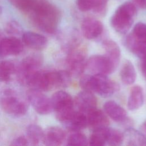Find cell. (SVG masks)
<instances>
[{
    "label": "cell",
    "instance_id": "16",
    "mask_svg": "<svg viewBox=\"0 0 146 146\" xmlns=\"http://www.w3.org/2000/svg\"><path fill=\"white\" fill-rule=\"evenodd\" d=\"M104 112L112 120L118 123H124L128 119L124 108L113 100L106 102L103 106Z\"/></svg>",
    "mask_w": 146,
    "mask_h": 146
},
{
    "label": "cell",
    "instance_id": "21",
    "mask_svg": "<svg viewBox=\"0 0 146 146\" xmlns=\"http://www.w3.org/2000/svg\"><path fill=\"white\" fill-rule=\"evenodd\" d=\"M121 82L125 85H131L136 80V72L132 63L126 60L123 63L120 72Z\"/></svg>",
    "mask_w": 146,
    "mask_h": 146
},
{
    "label": "cell",
    "instance_id": "34",
    "mask_svg": "<svg viewBox=\"0 0 146 146\" xmlns=\"http://www.w3.org/2000/svg\"><path fill=\"white\" fill-rule=\"evenodd\" d=\"M141 132H142L144 135H146V120L141 124L140 127Z\"/></svg>",
    "mask_w": 146,
    "mask_h": 146
},
{
    "label": "cell",
    "instance_id": "4",
    "mask_svg": "<svg viewBox=\"0 0 146 146\" xmlns=\"http://www.w3.org/2000/svg\"><path fill=\"white\" fill-rule=\"evenodd\" d=\"M43 58L38 54H31L25 58L17 67L16 72L19 82L28 86L33 75L39 70Z\"/></svg>",
    "mask_w": 146,
    "mask_h": 146
},
{
    "label": "cell",
    "instance_id": "35",
    "mask_svg": "<svg viewBox=\"0 0 146 146\" xmlns=\"http://www.w3.org/2000/svg\"><path fill=\"white\" fill-rule=\"evenodd\" d=\"M2 37H3V36L1 34H0V58H3L2 54V51H1V40H2Z\"/></svg>",
    "mask_w": 146,
    "mask_h": 146
},
{
    "label": "cell",
    "instance_id": "11",
    "mask_svg": "<svg viewBox=\"0 0 146 146\" xmlns=\"http://www.w3.org/2000/svg\"><path fill=\"white\" fill-rule=\"evenodd\" d=\"M103 31L102 23L94 18L84 19L81 24L82 34L87 39H94L99 36Z\"/></svg>",
    "mask_w": 146,
    "mask_h": 146
},
{
    "label": "cell",
    "instance_id": "12",
    "mask_svg": "<svg viewBox=\"0 0 146 146\" xmlns=\"http://www.w3.org/2000/svg\"><path fill=\"white\" fill-rule=\"evenodd\" d=\"M63 126L71 132H78L87 127L86 115L79 111H74L61 122Z\"/></svg>",
    "mask_w": 146,
    "mask_h": 146
},
{
    "label": "cell",
    "instance_id": "15",
    "mask_svg": "<svg viewBox=\"0 0 146 146\" xmlns=\"http://www.w3.org/2000/svg\"><path fill=\"white\" fill-rule=\"evenodd\" d=\"M23 50L22 42L14 36H3L1 40V51L3 57L20 54Z\"/></svg>",
    "mask_w": 146,
    "mask_h": 146
},
{
    "label": "cell",
    "instance_id": "32",
    "mask_svg": "<svg viewBox=\"0 0 146 146\" xmlns=\"http://www.w3.org/2000/svg\"><path fill=\"white\" fill-rule=\"evenodd\" d=\"M141 59L140 63V68L143 76L146 80V55L143 56Z\"/></svg>",
    "mask_w": 146,
    "mask_h": 146
},
{
    "label": "cell",
    "instance_id": "27",
    "mask_svg": "<svg viewBox=\"0 0 146 146\" xmlns=\"http://www.w3.org/2000/svg\"><path fill=\"white\" fill-rule=\"evenodd\" d=\"M68 145H87L88 139L85 135L78 132H73L67 139Z\"/></svg>",
    "mask_w": 146,
    "mask_h": 146
},
{
    "label": "cell",
    "instance_id": "8",
    "mask_svg": "<svg viewBox=\"0 0 146 146\" xmlns=\"http://www.w3.org/2000/svg\"><path fill=\"white\" fill-rule=\"evenodd\" d=\"M27 99L34 109L40 115H47L53 111L51 99L41 91L31 88L27 93Z\"/></svg>",
    "mask_w": 146,
    "mask_h": 146
},
{
    "label": "cell",
    "instance_id": "22",
    "mask_svg": "<svg viewBox=\"0 0 146 146\" xmlns=\"http://www.w3.org/2000/svg\"><path fill=\"white\" fill-rule=\"evenodd\" d=\"M26 135L29 143L31 145H36L42 140L43 130L38 125L30 124L27 127Z\"/></svg>",
    "mask_w": 146,
    "mask_h": 146
},
{
    "label": "cell",
    "instance_id": "24",
    "mask_svg": "<svg viewBox=\"0 0 146 146\" xmlns=\"http://www.w3.org/2000/svg\"><path fill=\"white\" fill-rule=\"evenodd\" d=\"M107 127L92 131V133L88 139V145L94 146H103L106 145V129Z\"/></svg>",
    "mask_w": 146,
    "mask_h": 146
},
{
    "label": "cell",
    "instance_id": "28",
    "mask_svg": "<svg viewBox=\"0 0 146 146\" xmlns=\"http://www.w3.org/2000/svg\"><path fill=\"white\" fill-rule=\"evenodd\" d=\"M76 4L79 9L82 11H87L94 9L96 1L95 0H76Z\"/></svg>",
    "mask_w": 146,
    "mask_h": 146
},
{
    "label": "cell",
    "instance_id": "6",
    "mask_svg": "<svg viewBox=\"0 0 146 146\" xmlns=\"http://www.w3.org/2000/svg\"><path fill=\"white\" fill-rule=\"evenodd\" d=\"M87 60V50L81 44L68 51L66 63L71 76L79 77L83 73Z\"/></svg>",
    "mask_w": 146,
    "mask_h": 146
},
{
    "label": "cell",
    "instance_id": "2",
    "mask_svg": "<svg viewBox=\"0 0 146 146\" xmlns=\"http://www.w3.org/2000/svg\"><path fill=\"white\" fill-rule=\"evenodd\" d=\"M79 84L83 90L96 93L103 98H108L120 89L117 83L104 75H83Z\"/></svg>",
    "mask_w": 146,
    "mask_h": 146
},
{
    "label": "cell",
    "instance_id": "31",
    "mask_svg": "<svg viewBox=\"0 0 146 146\" xmlns=\"http://www.w3.org/2000/svg\"><path fill=\"white\" fill-rule=\"evenodd\" d=\"M29 144L28 140L24 136H19L14 139L11 145H27Z\"/></svg>",
    "mask_w": 146,
    "mask_h": 146
},
{
    "label": "cell",
    "instance_id": "25",
    "mask_svg": "<svg viewBox=\"0 0 146 146\" xmlns=\"http://www.w3.org/2000/svg\"><path fill=\"white\" fill-rule=\"evenodd\" d=\"M123 143V133L119 130L107 127L106 129V144L112 146L120 145Z\"/></svg>",
    "mask_w": 146,
    "mask_h": 146
},
{
    "label": "cell",
    "instance_id": "1",
    "mask_svg": "<svg viewBox=\"0 0 146 146\" xmlns=\"http://www.w3.org/2000/svg\"><path fill=\"white\" fill-rule=\"evenodd\" d=\"M29 14L34 23L47 33L56 31L60 18L58 9L47 0H36Z\"/></svg>",
    "mask_w": 146,
    "mask_h": 146
},
{
    "label": "cell",
    "instance_id": "20",
    "mask_svg": "<svg viewBox=\"0 0 146 146\" xmlns=\"http://www.w3.org/2000/svg\"><path fill=\"white\" fill-rule=\"evenodd\" d=\"M105 50V55L112 62L114 67L116 68L119 64L121 51L118 44L113 40L107 39L103 43Z\"/></svg>",
    "mask_w": 146,
    "mask_h": 146
},
{
    "label": "cell",
    "instance_id": "10",
    "mask_svg": "<svg viewBox=\"0 0 146 146\" xmlns=\"http://www.w3.org/2000/svg\"><path fill=\"white\" fill-rule=\"evenodd\" d=\"M74 101L78 111L84 114L96 108L97 106L96 98L93 92L83 90L79 92Z\"/></svg>",
    "mask_w": 146,
    "mask_h": 146
},
{
    "label": "cell",
    "instance_id": "23",
    "mask_svg": "<svg viewBox=\"0 0 146 146\" xmlns=\"http://www.w3.org/2000/svg\"><path fill=\"white\" fill-rule=\"evenodd\" d=\"M17 67L8 60L0 61V82L8 81L11 75L16 72Z\"/></svg>",
    "mask_w": 146,
    "mask_h": 146
},
{
    "label": "cell",
    "instance_id": "19",
    "mask_svg": "<svg viewBox=\"0 0 146 146\" xmlns=\"http://www.w3.org/2000/svg\"><path fill=\"white\" fill-rule=\"evenodd\" d=\"M144 100V96L142 87L139 85L133 86L130 90L128 98V108L132 111H136L143 106Z\"/></svg>",
    "mask_w": 146,
    "mask_h": 146
},
{
    "label": "cell",
    "instance_id": "30",
    "mask_svg": "<svg viewBox=\"0 0 146 146\" xmlns=\"http://www.w3.org/2000/svg\"><path fill=\"white\" fill-rule=\"evenodd\" d=\"M108 0H95L96 5L93 11L99 14H103L106 11L107 3Z\"/></svg>",
    "mask_w": 146,
    "mask_h": 146
},
{
    "label": "cell",
    "instance_id": "29",
    "mask_svg": "<svg viewBox=\"0 0 146 146\" xmlns=\"http://www.w3.org/2000/svg\"><path fill=\"white\" fill-rule=\"evenodd\" d=\"M6 31L9 34H19L22 31V29L19 24L17 23V22L13 21L9 22L7 25Z\"/></svg>",
    "mask_w": 146,
    "mask_h": 146
},
{
    "label": "cell",
    "instance_id": "13",
    "mask_svg": "<svg viewBox=\"0 0 146 146\" xmlns=\"http://www.w3.org/2000/svg\"><path fill=\"white\" fill-rule=\"evenodd\" d=\"M66 135L64 131L56 126L48 127L43 131L42 141L49 146L60 145L66 140Z\"/></svg>",
    "mask_w": 146,
    "mask_h": 146
},
{
    "label": "cell",
    "instance_id": "33",
    "mask_svg": "<svg viewBox=\"0 0 146 146\" xmlns=\"http://www.w3.org/2000/svg\"><path fill=\"white\" fill-rule=\"evenodd\" d=\"M133 2L140 8L146 9V0H133Z\"/></svg>",
    "mask_w": 146,
    "mask_h": 146
},
{
    "label": "cell",
    "instance_id": "26",
    "mask_svg": "<svg viewBox=\"0 0 146 146\" xmlns=\"http://www.w3.org/2000/svg\"><path fill=\"white\" fill-rule=\"evenodd\" d=\"M130 35L136 42L146 44V24L142 22L136 23Z\"/></svg>",
    "mask_w": 146,
    "mask_h": 146
},
{
    "label": "cell",
    "instance_id": "3",
    "mask_svg": "<svg viewBox=\"0 0 146 146\" xmlns=\"http://www.w3.org/2000/svg\"><path fill=\"white\" fill-rule=\"evenodd\" d=\"M136 13V8L133 3L124 2L119 6L111 17V26L116 32L122 34H125L133 25Z\"/></svg>",
    "mask_w": 146,
    "mask_h": 146
},
{
    "label": "cell",
    "instance_id": "5",
    "mask_svg": "<svg viewBox=\"0 0 146 146\" xmlns=\"http://www.w3.org/2000/svg\"><path fill=\"white\" fill-rule=\"evenodd\" d=\"M50 99L55 116L60 122L74 111V101L68 93L59 91L55 92Z\"/></svg>",
    "mask_w": 146,
    "mask_h": 146
},
{
    "label": "cell",
    "instance_id": "7",
    "mask_svg": "<svg viewBox=\"0 0 146 146\" xmlns=\"http://www.w3.org/2000/svg\"><path fill=\"white\" fill-rule=\"evenodd\" d=\"M86 68L93 75H108L112 73L116 68L105 55H94L87 60Z\"/></svg>",
    "mask_w": 146,
    "mask_h": 146
},
{
    "label": "cell",
    "instance_id": "14",
    "mask_svg": "<svg viewBox=\"0 0 146 146\" xmlns=\"http://www.w3.org/2000/svg\"><path fill=\"white\" fill-rule=\"evenodd\" d=\"M87 127L92 131L108 127L110 121L106 113L97 108L86 114Z\"/></svg>",
    "mask_w": 146,
    "mask_h": 146
},
{
    "label": "cell",
    "instance_id": "18",
    "mask_svg": "<svg viewBox=\"0 0 146 146\" xmlns=\"http://www.w3.org/2000/svg\"><path fill=\"white\" fill-rule=\"evenodd\" d=\"M123 142L128 146H144L146 145V137L142 132L128 127L123 133Z\"/></svg>",
    "mask_w": 146,
    "mask_h": 146
},
{
    "label": "cell",
    "instance_id": "9",
    "mask_svg": "<svg viewBox=\"0 0 146 146\" xmlns=\"http://www.w3.org/2000/svg\"><path fill=\"white\" fill-rule=\"evenodd\" d=\"M3 110L9 115L13 116L24 115L27 110L26 104L16 96L7 95L3 98L1 102Z\"/></svg>",
    "mask_w": 146,
    "mask_h": 146
},
{
    "label": "cell",
    "instance_id": "17",
    "mask_svg": "<svg viewBox=\"0 0 146 146\" xmlns=\"http://www.w3.org/2000/svg\"><path fill=\"white\" fill-rule=\"evenodd\" d=\"M23 42L29 47L34 50H43L47 44V38L38 33L27 31L22 35Z\"/></svg>",
    "mask_w": 146,
    "mask_h": 146
}]
</instances>
